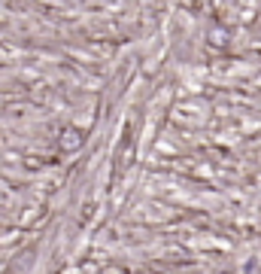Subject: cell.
Listing matches in <instances>:
<instances>
[]
</instances>
